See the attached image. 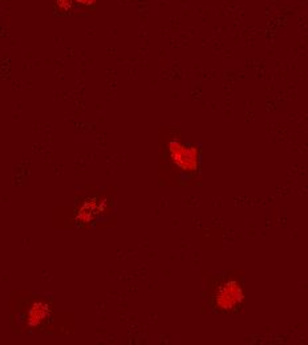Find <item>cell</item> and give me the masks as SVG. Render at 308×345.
<instances>
[{
    "label": "cell",
    "mask_w": 308,
    "mask_h": 345,
    "mask_svg": "<svg viewBox=\"0 0 308 345\" xmlns=\"http://www.w3.org/2000/svg\"><path fill=\"white\" fill-rule=\"evenodd\" d=\"M56 4L60 10H69L73 6V0H56Z\"/></svg>",
    "instance_id": "cell-3"
},
{
    "label": "cell",
    "mask_w": 308,
    "mask_h": 345,
    "mask_svg": "<svg viewBox=\"0 0 308 345\" xmlns=\"http://www.w3.org/2000/svg\"><path fill=\"white\" fill-rule=\"evenodd\" d=\"M51 315L50 305L44 301H36L32 304L27 313V325L31 328L40 325L43 321H46L47 317Z\"/></svg>",
    "instance_id": "cell-2"
},
{
    "label": "cell",
    "mask_w": 308,
    "mask_h": 345,
    "mask_svg": "<svg viewBox=\"0 0 308 345\" xmlns=\"http://www.w3.org/2000/svg\"><path fill=\"white\" fill-rule=\"evenodd\" d=\"M76 2L80 4H84V6H92L95 3V0H76Z\"/></svg>",
    "instance_id": "cell-4"
},
{
    "label": "cell",
    "mask_w": 308,
    "mask_h": 345,
    "mask_svg": "<svg viewBox=\"0 0 308 345\" xmlns=\"http://www.w3.org/2000/svg\"><path fill=\"white\" fill-rule=\"evenodd\" d=\"M171 158L178 166L183 169H190L195 163V150L191 148H186L179 142H171L170 144Z\"/></svg>",
    "instance_id": "cell-1"
}]
</instances>
